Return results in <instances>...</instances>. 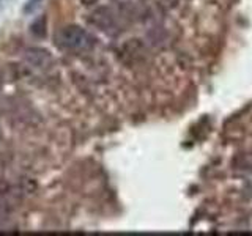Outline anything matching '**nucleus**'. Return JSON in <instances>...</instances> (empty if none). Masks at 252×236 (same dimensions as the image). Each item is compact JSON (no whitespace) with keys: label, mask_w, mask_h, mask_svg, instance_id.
<instances>
[{"label":"nucleus","mask_w":252,"mask_h":236,"mask_svg":"<svg viewBox=\"0 0 252 236\" xmlns=\"http://www.w3.org/2000/svg\"><path fill=\"white\" fill-rule=\"evenodd\" d=\"M0 137H2V131H0Z\"/></svg>","instance_id":"obj_9"},{"label":"nucleus","mask_w":252,"mask_h":236,"mask_svg":"<svg viewBox=\"0 0 252 236\" xmlns=\"http://www.w3.org/2000/svg\"><path fill=\"white\" fill-rule=\"evenodd\" d=\"M96 2H98V0H82V3L87 5V6H89V5H94Z\"/></svg>","instance_id":"obj_8"},{"label":"nucleus","mask_w":252,"mask_h":236,"mask_svg":"<svg viewBox=\"0 0 252 236\" xmlns=\"http://www.w3.org/2000/svg\"><path fill=\"white\" fill-rule=\"evenodd\" d=\"M10 192V184L6 183V181L0 179V195H5Z\"/></svg>","instance_id":"obj_7"},{"label":"nucleus","mask_w":252,"mask_h":236,"mask_svg":"<svg viewBox=\"0 0 252 236\" xmlns=\"http://www.w3.org/2000/svg\"><path fill=\"white\" fill-rule=\"evenodd\" d=\"M59 41L63 47H66V49H71V51H76V52L89 51L94 44L93 36L89 33V31H85L82 27H79V26L63 27L62 31L59 33Z\"/></svg>","instance_id":"obj_1"},{"label":"nucleus","mask_w":252,"mask_h":236,"mask_svg":"<svg viewBox=\"0 0 252 236\" xmlns=\"http://www.w3.org/2000/svg\"><path fill=\"white\" fill-rule=\"evenodd\" d=\"M41 2H43V0H29L27 5L24 6V13H33L36 8H39Z\"/></svg>","instance_id":"obj_5"},{"label":"nucleus","mask_w":252,"mask_h":236,"mask_svg":"<svg viewBox=\"0 0 252 236\" xmlns=\"http://www.w3.org/2000/svg\"><path fill=\"white\" fill-rule=\"evenodd\" d=\"M8 216H10V208H8V205L0 203V220L6 219Z\"/></svg>","instance_id":"obj_6"},{"label":"nucleus","mask_w":252,"mask_h":236,"mask_svg":"<svg viewBox=\"0 0 252 236\" xmlns=\"http://www.w3.org/2000/svg\"><path fill=\"white\" fill-rule=\"evenodd\" d=\"M89 22L92 26L98 27L99 30H110L115 27V18L114 13L109 10L107 6H101L96 8L89 18Z\"/></svg>","instance_id":"obj_3"},{"label":"nucleus","mask_w":252,"mask_h":236,"mask_svg":"<svg viewBox=\"0 0 252 236\" xmlns=\"http://www.w3.org/2000/svg\"><path fill=\"white\" fill-rule=\"evenodd\" d=\"M30 31L38 38H44L46 36V31H47V26H46V18H38L33 24H32Z\"/></svg>","instance_id":"obj_4"},{"label":"nucleus","mask_w":252,"mask_h":236,"mask_svg":"<svg viewBox=\"0 0 252 236\" xmlns=\"http://www.w3.org/2000/svg\"><path fill=\"white\" fill-rule=\"evenodd\" d=\"M26 60L29 65L35 66L38 69H47L52 66L54 59L49 51L41 49V47H30L26 52Z\"/></svg>","instance_id":"obj_2"}]
</instances>
